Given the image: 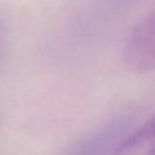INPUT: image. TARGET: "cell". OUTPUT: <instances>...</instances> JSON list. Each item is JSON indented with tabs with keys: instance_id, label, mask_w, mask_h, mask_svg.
I'll return each mask as SVG.
<instances>
[{
	"instance_id": "6da1fadb",
	"label": "cell",
	"mask_w": 155,
	"mask_h": 155,
	"mask_svg": "<svg viewBox=\"0 0 155 155\" xmlns=\"http://www.w3.org/2000/svg\"><path fill=\"white\" fill-rule=\"evenodd\" d=\"M125 61L137 73H147L154 68V16L150 13L138 23L125 46Z\"/></svg>"
},
{
	"instance_id": "7a4b0ae2",
	"label": "cell",
	"mask_w": 155,
	"mask_h": 155,
	"mask_svg": "<svg viewBox=\"0 0 155 155\" xmlns=\"http://www.w3.org/2000/svg\"><path fill=\"white\" fill-rule=\"evenodd\" d=\"M115 155H155L154 119H150L130 136L116 149Z\"/></svg>"
}]
</instances>
